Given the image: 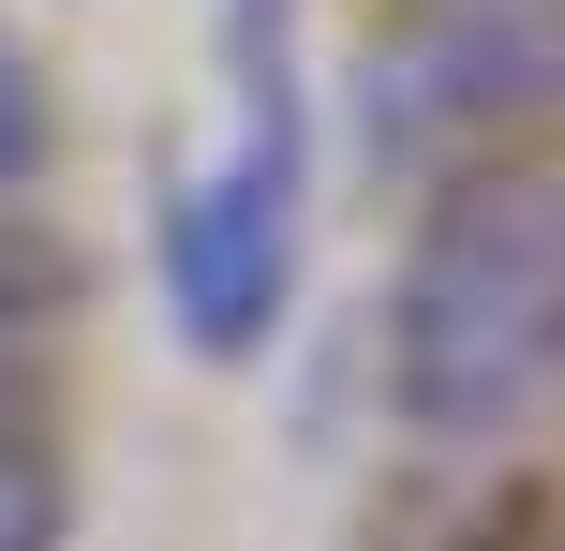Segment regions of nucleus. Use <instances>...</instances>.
<instances>
[{
  "mask_svg": "<svg viewBox=\"0 0 565 551\" xmlns=\"http://www.w3.org/2000/svg\"><path fill=\"white\" fill-rule=\"evenodd\" d=\"M45 165H60V105H45V75L0 45V194H45Z\"/></svg>",
  "mask_w": 565,
  "mask_h": 551,
  "instance_id": "7",
  "label": "nucleus"
},
{
  "mask_svg": "<svg viewBox=\"0 0 565 551\" xmlns=\"http://www.w3.org/2000/svg\"><path fill=\"white\" fill-rule=\"evenodd\" d=\"M298 224H312V105H298V30L282 0H224V135L164 179L149 209V298L179 358L238 373L298 314Z\"/></svg>",
  "mask_w": 565,
  "mask_h": 551,
  "instance_id": "2",
  "label": "nucleus"
},
{
  "mask_svg": "<svg viewBox=\"0 0 565 551\" xmlns=\"http://www.w3.org/2000/svg\"><path fill=\"white\" fill-rule=\"evenodd\" d=\"M461 492L372 522V551H565V492H536L521 463H447Z\"/></svg>",
  "mask_w": 565,
  "mask_h": 551,
  "instance_id": "4",
  "label": "nucleus"
},
{
  "mask_svg": "<svg viewBox=\"0 0 565 551\" xmlns=\"http://www.w3.org/2000/svg\"><path fill=\"white\" fill-rule=\"evenodd\" d=\"M372 403L417 463H521L565 433V149L417 179L372 298Z\"/></svg>",
  "mask_w": 565,
  "mask_h": 551,
  "instance_id": "1",
  "label": "nucleus"
},
{
  "mask_svg": "<svg viewBox=\"0 0 565 551\" xmlns=\"http://www.w3.org/2000/svg\"><path fill=\"white\" fill-rule=\"evenodd\" d=\"M89 298V268H75V239L45 224L30 194H0V343H45L60 314Z\"/></svg>",
  "mask_w": 565,
  "mask_h": 551,
  "instance_id": "6",
  "label": "nucleus"
},
{
  "mask_svg": "<svg viewBox=\"0 0 565 551\" xmlns=\"http://www.w3.org/2000/svg\"><path fill=\"white\" fill-rule=\"evenodd\" d=\"M60 537H75V477H60L30 343H0V551H60Z\"/></svg>",
  "mask_w": 565,
  "mask_h": 551,
  "instance_id": "5",
  "label": "nucleus"
},
{
  "mask_svg": "<svg viewBox=\"0 0 565 551\" xmlns=\"http://www.w3.org/2000/svg\"><path fill=\"white\" fill-rule=\"evenodd\" d=\"M565 149V0H387L358 45V165L461 179Z\"/></svg>",
  "mask_w": 565,
  "mask_h": 551,
  "instance_id": "3",
  "label": "nucleus"
}]
</instances>
